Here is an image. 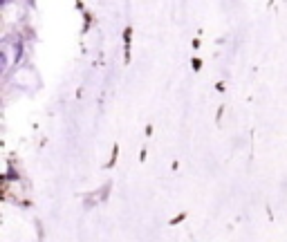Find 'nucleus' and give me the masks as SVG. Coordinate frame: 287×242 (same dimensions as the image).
I'll return each instance as SVG.
<instances>
[{"label": "nucleus", "mask_w": 287, "mask_h": 242, "mask_svg": "<svg viewBox=\"0 0 287 242\" xmlns=\"http://www.w3.org/2000/svg\"><path fill=\"white\" fill-rule=\"evenodd\" d=\"M18 59H21V43L18 41H5L3 50H0V63H3V70H9Z\"/></svg>", "instance_id": "f257e3e1"}]
</instances>
